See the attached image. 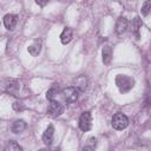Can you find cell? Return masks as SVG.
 I'll list each match as a JSON object with an SVG mask.
<instances>
[{"mask_svg": "<svg viewBox=\"0 0 151 151\" xmlns=\"http://www.w3.org/2000/svg\"><path fill=\"white\" fill-rule=\"evenodd\" d=\"M116 84L122 93H126L132 90V87L134 85V80H133V78H131L126 74H118L116 77Z\"/></svg>", "mask_w": 151, "mask_h": 151, "instance_id": "cell-1", "label": "cell"}, {"mask_svg": "<svg viewBox=\"0 0 151 151\" xmlns=\"http://www.w3.org/2000/svg\"><path fill=\"white\" fill-rule=\"evenodd\" d=\"M111 124H112V127L114 130L120 131V130H124V129L127 127V125H129V118L124 113L118 112V113H116L112 117V123Z\"/></svg>", "mask_w": 151, "mask_h": 151, "instance_id": "cell-2", "label": "cell"}, {"mask_svg": "<svg viewBox=\"0 0 151 151\" xmlns=\"http://www.w3.org/2000/svg\"><path fill=\"white\" fill-rule=\"evenodd\" d=\"M78 96H79V91L74 86H68L63 90V97L67 104L76 103L78 100Z\"/></svg>", "mask_w": 151, "mask_h": 151, "instance_id": "cell-3", "label": "cell"}, {"mask_svg": "<svg viewBox=\"0 0 151 151\" xmlns=\"http://www.w3.org/2000/svg\"><path fill=\"white\" fill-rule=\"evenodd\" d=\"M91 126H92V116H91V112L88 111H85L81 113L80 118H79V129L84 132L91 130Z\"/></svg>", "mask_w": 151, "mask_h": 151, "instance_id": "cell-4", "label": "cell"}, {"mask_svg": "<svg viewBox=\"0 0 151 151\" xmlns=\"http://www.w3.org/2000/svg\"><path fill=\"white\" fill-rule=\"evenodd\" d=\"M63 112H64V105H63V104H60L59 101H57V100H54V99L50 100V104H48V106H47V113H48L50 116H52V117H58V116H60Z\"/></svg>", "mask_w": 151, "mask_h": 151, "instance_id": "cell-5", "label": "cell"}, {"mask_svg": "<svg viewBox=\"0 0 151 151\" xmlns=\"http://www.w3.org/2000/svg\"><path fill=\"white\" fill-rule=\"evenodd\" d=\"M4 90L11 94H17L18 90H19V83L15 80V79H5L2 83H1Z\"/></svg>", "mask_w": 151, "mask_h": 151, "instance_id": "cell-6", "label": "cell"}, {"mask_svg": "<svg viewBox=\"0 0 151 151\" xmlns=\"http://www.w3.org/2000/svg\"><path fill=\"white\" fill-rule=\"evenodd\" d=\"M18 24V17L15 14H6L4 17V25L7 29L13 31Z\"/></svg>", "mask_w": 151, "mask_h": 151, "instance_id": "cell-7", "label": "cell"}, {"mask_svg": "<svg viewBox=\"0 0 151 151\" xmlns=\"http://www.w3.org/2000/svg\"><path fill=\"white\" fill-rule=\"evenodd\" d=\"M127 26H129V21H127L126 18H124V17L118 18L117 21H116V33L118 35L124 34L127 29Z\"/></svg>", "mask_w": 151, "mask_h": 151, "instance_id": "cell-8", "label": "cell"}, {"mask_svg": "<svg viewBox=\"0 0 151 151\" xmlns=\"http://www.w3.org/2000/svg\"><path fill=\"white\" fill-rule=\"evenodd\" d=\"M88 85V80L85 76H79L76 80H74V87L79 91V92H84L87 88Z\"/></svg>", "mask_w": 151, "mask_h": 151, "instance_id": "cell-9", "label": "cell"}, {"mask_svg": "<svg viewBox=\"0 0 151 151\" xmlns=\"http://www.w3.org/2000/svg\"><path fill=\"white\" fill-rule=\"evenodd\" d=\"M53 137H54V127H53L52 125H50V126L45 130V132H44V134H42V142H44L46 145H51L52 142H53Z\"/></svg>", "mask_w": 151, "mask_h": 151, "instance_id": "cell-10", "label": "cell"}, {"mask_svg": "<svg viewBox=\"0 0 151 151\" xmlns=\"http://www.w3.org/2000/svg\"><path fill=\"white\" fill-rule=\"evenodd\" d=\"M72 38H73V31H72V28L65 27L63 29L61 34H60V41H61V44H64V45L68 44L72 40Z\"/></svg>", "mask_w": 151, "mask_h": 151, "instance_id": "cell-11", "label": "cell"}, {"mask_svg": "<svg viewBox=\"0 0 151 151\" xmlns=\"http://www.w3.org/2000/svg\"><path fill=\"white\" fill-rule=\"evenodd\" d=\"M101 55H103L104 65H109L111 63V59H112V48L109 45L104 46L103 50H101Z\"/></svg>", "mask_w": 151, "mask_h": 151, "instance_id": "cell-12", "label": "cell"}, {"mask_svg": "<svg viewBox=\"0 0 151 151\" xmlns=\"http://www.w3.org/2000/svg\"><path fill=\"white\" fill-rule=\"evenodd\" d=\"M142 26H143V22H142L140 18L136 17L134 19H132V21H131V31L136 34L137 38H139V29L142 28Z\"/></svg>", "mask_w": 151, "mask_h": 151, "instance_id": "cell-13", "label": "cell"}, {"mask_svg": "<svg viewBox=\"0 0 151 151\" xmlns=\"http://www.w3.org/2000/svg\"><path fill=\"white\" fill-rule=\"evenodd\" d=\"M26 129V123L22 120V119H18V120H15L14 123H13V125H12V127H11V130H12V132L13 133H21L24 130Z\"/></svg>", "mask_w": 151, "mask_h": 151, "instance_id": "cell-14", "label": "cell"}, {"mask_svg": "<svg viewBox=\"0 0 151 151\" xmlns=\"http://www.w3.org/2000/svg\"><path fill=\"white\" fill-rule=\"evenodd\" d=\"M27 50H28V53H29L31 55L37 57V55L40 53V51H41V41H40V40H35L32 45L28 46Z\"/></svg>", "mask_w": 151, "mask_h": 151, "instance_id": "cell-15", "label": "cell"}, {"mask_svg": "<svg viewBox=\"0 0 151 151\" xmlns=\"http://www.w3.org/2000/svg\"><path fill=\"white\" fill-rule=\"evenodd\" d=\"M21 150L22 147L14 140H9L5 146V151H21Z\"/></svg>", "mask_w": 151, "mask_h": 151, "instance_id": "cell-16", "label": "cell"}, {"mask_svg": "<svg viewBox=\"0 0 151 151\" xmlns=\"http://www.w3.org/2000/svg\"><path fill=\"white\" fill-rule=\"evenodd\" d=\"M58 93H59V88H58L57 86H52V87L46 92V98H47L48 100H52V99H54V98L57 97Z\"/></svg>", "mask_w": 151, "mask_h": 151, "instance_id": "cell-17", "label": "cell"}, {"mask_svg": "<svg viewBox=\"0 0 151 151\" xmlns=\"http://www.w3.org/2000/svg\"><path fill=\"white\" fill-rule=\"evenodd\" d=\"M150 9H151V0H145L144 1V4L142 5V14L143 15H147L149 14V12H150Z\"/></svg>", "mask_w": 151, "mask_h": 151, "instance_id": "cell-18", "label": "cell"}, {"mask_svg": "<svg viewBox=\"0 0 151 151\" xmlns=\"http://www.w3.org/2000/svg\"><path fill=\"white\" fill-rule=\"evenodd\" d=\"M96 138H93V137H91V138H88V140H87V145L84 147V150H93L94 147H96Z\"/></svg>", "mask_w": 151, "mask_h": 151, "instance_id": "cell-19", "label": "cell"}, {"mask_svg": "<svg viewBox=\"0 0 151 151\" xmlns=\"http://www.w3.org/2000/svg\"><path fill=\"white\" fill-rule=\"evenodd\" d=\"M24 109H25V106H24L22 103H20V101H14L13 103V110L14 111H22Z\"/></svg>", "mask_w": 151, "mask_h": 151, "instance_id": "cell-20", "label": "cell"}, {"mask_svg": "<svg viewBox=\"0 0 151 151\" xmlns=\"http://www.w3.org/2000/svg\"><path fill=\"white\" fill-rule=\"evenodd\" d=\"M34 1H35V4H37V5H39V6L44 7V6H46L51 0H34Z\"/></svg>", "mask_w": 151, "mask_h": 151, "instance_id": "cell-21", "label": "cell"}]
</instances>
